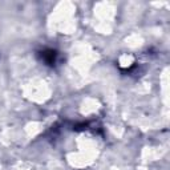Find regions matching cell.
I'll use <instances>...</instances> for the list:
<instances>
[{
    "label": "cell",
    "instance_id": "obj_1",
    "mask_svg": "<svg viewBox=\"0 0 170 170\" xmlns=\"http://www.w3.org/2000/svg\"><path fill=\"white\" fill-rule=\"evenodd\" d=\"M48 53H49V55H47V52H44V60H45L47 63L52 64V63L55 61V57H56V52H53V51H48Z\"/></svg>",
    "mask_w": 170,
    "mask_h": 170
}]
</instances>
